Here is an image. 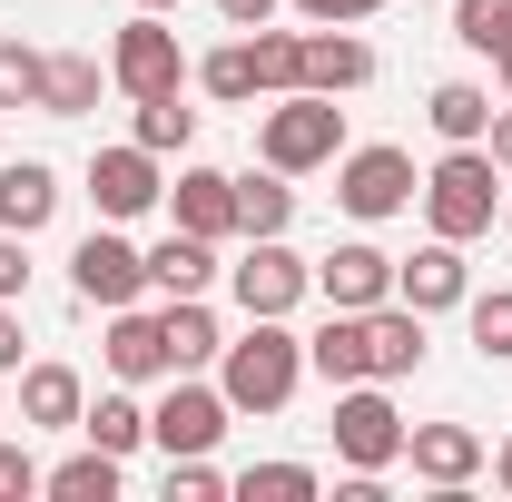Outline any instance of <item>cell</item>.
Instances as JSON below:
<instances>
[{"instance_id": "cell-38", "label": "cell", "mask_w": 512, "mask_h": 502, "mask_svg": "<svg viewBox=\"0 0 512 502\" xmlns=\"http://www.w3.org/2000/svg\"><path fill=\"white\" fill-rule=\"evenodd\" d=\"M306 20H325V30H355V20H375L384 0H296Z\"/></svg>"}, {"instance_id": "cell-41", "label": "cell", "mask_w": 512, "mask_h": 502, "mask_svg": "<svg viewBox=\"0 0 512 502\" xmlns=\"http://www.w3.org/2000/svg\"><path fill=\"white\" fill-rule=\"evenodd\" d=\"M483 148H493V168H512V99L493 109V128H483Z\"/></svg>"}, {"instance_id": "cell-28", "label": "cell", "mask_w": 512, "mask_h": 502, "mask_svg": "<svg viewBox=\"0 0 512 502\" xmlns=\"http://www.w3.org/2000/svg\"><path fill=\"white\" fill-rule=\"evenodd\" d=\"M168 345H178V375H197V365H217V315L197 306V296H168Z\"/></svg>"}, {"instance_id": "cell-13", "label": "cell", "mask_w": 512, "mask_h": 502, "mask_svg": "<svg viewBox=\"0 0 512 502\" xmlns=\"http://www.w3.org/2000/svg\"><path fill=\"white\" fill-rule=\"evenodd\" d=\"M394 296H404L414 315H444V306H463V296H473V266H463V247H453V237L414 247L404 266H394Z\"/></svg>"}, {"instance_id": "cell-12", "label": "cell", "mask_w": 512, "mask_h": 502, "mask_svg": "<svg viewBox=\"0 0 512 502\" xmlns=\"http://www.w3.org/2000/svg\"><path fill=\"white\" fill-rule=\"evenodd\" d=\"M316 296H325V306H345V315L384 306V296H394V256L365 247V237H345L335 256H316Z\"/></svg>"}, {"instance_id": "cell-25", "label": "cell", "mask_w": 512, "mask_h": 502, "mask_svg": "<svg viewBox=\"0 0 512 502\" xmlns=\"http://www.w3.org/2000/svg\"><path fill=\"white\" fill-rule=\"evenodd\" d=\"M40 493L50 502H119V453H99V443L69 453L60 473H40Z\"/></svg>"}, {"instance_id": "cell-36", "label": "cell", "mask_w": 512, "mask_h": 502, "mask_svg": "<svg viewBox=\"0 0 512 502\" xmlns=\"http://www.w3.org/2000/svg\"><path fill=\"white\" fill-rule=\"evenodd\" d=\"M40 493V463H30V443H0V502H30Z\"/></svg>"}, {"instance_id": "cell-18", "label": "cell", "mask_w": 512, "mask_h": 502, "mask_svg": "<svg viewBox=\"0 0 512 502\" xmlns=\"http://www.w3.org/2000/svg\"><path fill=\"white\" fill-rule=\"evenodd\" d=\"M148 286H158V296H207V286H217V237L168 227V237L148 247Z\"/></svg>"}, {"instance_id": "cell-29", "label": "cell", "mask_w": 512, "mask_h": 502, "mask_svg": "<svg viewBox=\"0 0 512 502\" xmlns=\"http://www.w3.org/2000/svg\"><path fill=\"white\" fill-rule=\"evenodd\" d=\"M197 89H207V99H227V109H247V99H256V50H247V40L207 50V60H197Z\"/></svg>"}, {"instance_id": "cell-20", "label": "cell", "mask_w": 512, "mask_h": 502, "mask_svg": "<svg viewBox=\"0 0 512 502\" xmlns=\"http://www.w3.org/2000/svg\"><path fill=\"white\" fill-rule=\"evenodd\" d=\"M365 79H375V50H365L355 30H306V89L345 99V89H365Z\"/></svg>"}, {"instance_id": "cell-2", "label": "cell", "mask_w": 512, "mask_h": 502, "mask_svg": "<svg viewBox=\"0 0 512 502\" xmlns=\"http://www.w3.org/2000/svg\"><path fill=\"white\" fill-rule=\"evenodd\" d=\"M424 217H434V237H453V247L493 237V217H503V168H493V148H444L434 178H424Z\"/></svg>"}, {"instance_id": "cell-17", "label": "cell", "mask_w": 512, "mask_h": 502, "mask_svg": "<svg viewBox=\"0 0 512 502\" xmlns=\"http://www.w3.org/2000/svg\"><path fill=\"white\" fill-rule=\"evenodd\" d=\"M50 217H60V168L50 158H10L0 168V227L10 237H40Z\"/></svg>"}, {"instance_id": "cell-9", "label": "cell", "mask_w": 512, "mask_h": 502, "mask_svg": "<svg viewBox=\"0 0 512 502\" xmlns=\"http://www.w3.org/2000/svg\"><path fill=\"white\" fill-rule=\"evenodd\" d=\"M217 434H227V394L168 375V394L148 404V443H158V453H217Z\"/></svg>"}, {"instance_id": "cell-15", "label": "cell", "mask_w": 512, "mask_h": 502, "mask_svg": "<svg viewBox=\"0 0 512 502\" xmlns=\"http://www.w3.org/2000/svg\"><path fill=\"white\" fill-rule=\"evenodd\" d=\"M168 217H178L188 237H247V227H237V178H227V168H178Z\"/></svg>"}, {"instance_id": "cell-37", "label": "cell", "mask_w": 512, "mask_h": 502, "mask_svg": "<svg viewBox=\"0 0 512 502\" xmlns=\"http://www.w3.org/2000/svg\"><path fill=\"white\" fill-rule=\"evenodd\" d=\"M0 296H10V306L30 296V237H10V227H0Z\"/></svg>"}, {"instance_id": "cell-19", "label": "cell", "mask_w": 512, "mask_h": 502, "mask_svg": "<svg viewBox=\"0 0 512 502\" xmlns=\"http://www.w3.org/2000/svg\"><path fill=\"white\" fill-rule=\"evenodd\" d=\"M89 414V384L69 375V365H20V424H40V434H69Z\"/></svg>"}, {"instance_id": "cell-43", "label": "cell", "mask_w": 512, "mask_h": 502, "mask_svg": "<svg viewBox=\"0 0 512 502\" xmlns=\"http://www.w3.org/2000/svg\"><path fill=\"white\" fill-rule=\"evenodd\" d=\"M493 69H503V99H512V50H493Z\"/></svg>"}, {"instance_id": "cell-10", "label": "cell", "mask_w": 512, "mask_h": 502, "mask_svg": "<svg viewBox=\"0 0 512 502\" xmlns=\"http://www.w3.org/2000/svg\"><path fill=\"white\" fill-rule=\"evenodd\" d=\"M89 197H99V217H109V227H128V217H148V207H158V148H138V138H128V148H99V158H89Z\"/></svg>"}, {"instance_id": "cell-34", "label": "cell", "mask_w": 512, "mask_h": 502, "mask_svg": "<svg viewBox=\"0 0 512 502\" xmlns=\"http://www.w3.org/2000/svg\"><path fill=\"white\" fill-rule=\"evenodd\" d=\"M40 69H50V50L0 40V109H40Z\"/></svg>"}, {"instance_id": "cell-11", "label": "cell", "mask_w": 512, "mask_h": 502, "mask_svg": "<svg viewBox=\"0 0 512 502\" xmlns=\"http://www.w3.org/2000/svg\"><path fill=\"white\" fill-rule=\"evenodd\" d=\"M109 375H119V384H168V375H178V345H168V315L109 306Z\"/></svg>"}, {"instance_id": "cell-14", "label": "cell", "mask_w": 512, "mask_h": 502, "mask_svg": "<svg viewBox=\"0 0 512 502\" xmlns=\"http://www.w3.org/2000/svg\"><path fill=\"white\" fill-rule=\"evenodd\" d=\"M404 463L434 483V493H463L483 473V434L473 424H404Z\"/></svg>"}, {"instance_id": "cell-45", "label": "cell", "mask_w": 512, "mask_h": 502, "mask_svg": "<svg viewBox=\"0 0 512 502\" xmlns=\"http://www.w3.org/2000/svg\"><path fill=\"white\" fill-rule=\"evenodd\" d=\"M503 227H512V197H503Z\"/></svg>"}, {"instance_id": "cell-42", "label": "cell", "mask_w": 512, "mask_h": 502, "mask_svg": "<svg viewBox=\"0 0 512 502\" xmlns=\"http://www.w3.org/2000/svg\"><path fill=\"white\" fill-rule=\"evenodd\" d=\"M493 473H503V493H512V434H503V453H493Z\"/></svg>"}, {"instance_id": "cell-23", "label": "cell", "mask_w": 512, "mask_h": 502, "mask_svg": "<svg viewBox=\"0 0 512 502\" xmlns=\"http://www.w3.org/2000/svg\"><path fill=\"white\" fill-rule=\"evenodd\" d=\"M424 119H434V138H444V148H483V128H493V89H473V79H444Z\"/></svg>"}, {"instance_id": "cell-40", "label": "cell", "mask_w": 512, "mask_h": 502, "mask_svg": "<svg viewBox=\"0 0 512 502\" xmlns=\"http://www.w3.org/2000/svg\"><path fill=\"white\" fill-rule=\"evenodd\" d=\"M0 375H20V306L0 296Z\"/></svg>"}, {"instance_id": "cell-5", "label": "cell", "mask_w": 512, "mask_h": 502, "mask_svg": "<svg viewBox=\"0 0 512 502\" xmlns=\"http://www.w3.org/2000/svg\"><path fill=\"white\" fill-rule=\"evenodd\" d=\"M109 79H119L128 99H168V89H188V50H178V30H168L158 10H138L119 40H109Z\"/></svg>"}, {"instance_id": "cell-8", "label": "cell", "mask_w": 512, "mask_h": 502, "mask_svg": "<svg viewBox=\"0 0 512 502\" xmlns=\"http://www.w3.org/2000/svg\"><path fill=\"white\" fill-rule=\"evenodd\" d=\"M69 286H79V306H138V286H148V256H138L119 227L99 217V227L79 237V256H69Z\"/></svg>"}, {"instance_id": "cell-4", "label": "cell", "mask_w": 512, "mask_h": 502, "mask_svg": "<svg viewBox=\"0 0 512 502\" xmlns=\"http://www.w3.org/2000/svg\"><path fill=\"white\" fill-rule=\"evenodd\" d=\"M335 463L345 473H384V463H404V414H394V394L375 375L365 384H335Z\"/></svg>"}, {"instance_id": "cell-30", "label": "cell", "mask_w": 512, "mask_h": 502, "mask_svg": "<svg viewBox=\"0 0 512 502\" xmlns=\"http://www.w3.org/2000/svg\"><path fill=\"white\" fill-rule=\"evenodd\" d=\"M237 502H316V463H247Z\"/></svg>"}, {"instance_id": "cell-16", "label": "cell", "mask_w": 512, "mask_h": 502, "mask_svg": "<svg viewBox=\"0 0 512 502\" xmlns=\"http://www.w3.org/2000/svg\"><path fill=\"white\" fill-rule=\"evenodd\" d=\"M365 315H375V306H365ZM365 315L335 306L316 335H306V365H316L325 384H365V375H375V325H365Z\"/></svg>"}, {"instance_id": "cell-7", "label": "cell", "mask_w": 512, "mask_h": 502, "mask_svg": "<svg viewBox=\"0 0 512 502\" xmlns=\"http://www.w3.org/2000/svg\"><path fill=\"white\" fill-rule=\"evenodd\" d=\"M227 286H237V306H247V315H296V306H306V286H316V266L286 247V237H247V256L227 266Z\"/></svg>"}, {"instance_id": "cell-24", "label": "cell", "mask_w": 512, "mask_h": 502, "mask_svg": "<svg viewBox=\"0 0 512 502\" xmlns=\"http://www.w3.org/2000/svg\"><path fill=\"white\" fill-rule=\"evenodd\" d=\"M247 50H256V99H286V89H306V30H247Z\"/></svg>"}, {"instance_id": "cell-21", "label": "cell", "mask_w": 512, "mask_h": 502, "mask_svg": "<svg viewBox=\"0 0 512 502\" xmlns=\"http://www.w3.org/2000/svg\"><path fill=\"white\" fill-rule=\"evenodd\" d=\"M365 325H375V384H404L414 365H424V315L404 306V296H384Z\"/></svg>"}, {"instance_id": "cell-26", "label": "cell", "mask_w": 512, "mask_h": 502, "mask_svg": "<svg viewBox=\"0 0 512 502\" xmlns=\"http://www.w3.org/2000/svg\"><path fill=\"white\" fill-rule=\"evenodd\" d=\"M237 227H247V237H286V227H296V188H286V168L237 178Z\"/></svg>"}, {"instance_id": "cell-3", "label": "cell", "mask_w": 512, "mask_h": 502, "mask_svg": "<svg viewBox=\"0 0 512 502\" xmlns=\"http://www.w3.org/2000/svg\"><path fill=\"white\" fill-rule=\"evenodd\" d=\"M256 158H266V168H286V178L335 168V158H345V109H335L325 89H286V99L256 119Z\"/></svg>"}, {"instance_id": "cell-31", "label": "cell", "mask_w": 512, "mask_h": 502, "mask_svg": "<svg viewBox=\"0 0 512 502\" xmlns=\"http://www.w3.org/2000/svg\"><path fill=\"white\" fill-rule=\"evenodd\" d=\"M453 40H463V50H483V60L512 50V0H453Z\"/></svg>"}, {"instance_id": "cell-44", "label": "cell", "mask_w": 512, "mask_h": 502, "mask_svg": "<svg viewBox=\"0 0 512 502\" xmlns=\"http://www.w3.org/2000/svg\"><path fill=\"white\" fill-rule=\"evenodd\" d=\"M138 10H178V0H138Z\"/></svg>"}, {"instance_id": "cell-32", "label": "cell", "mask_w": 512, "mask_h": 502, "mask_svg": "<svg viewBox=\"0 0 512 502\" xmlns=\"http://www.w3.org/2000/svg\"><path fill=\"white\" fill-rule=\"evenodd\" d=\"M188 138H197V109L178 99V89H168V99H138V148L168 158V148H188Z\"/></svg>"}, {"instance_id": "cell-1", "label": "cell", "mask_w": 512, "mask_h": 502, "mask_svg": "<svg viewBox=\"0 0 512 502\" xmlns=\"http://www.w3.org/2000/svg\"><path fill=\"white\" fill-rule=\"evenodd\" d=\"M296 384H306V345L286 335V315H247V335L217 345V394H227V414H276Z\"/></svg>"}, {"instance_id": "cell-27", "label": "cell", "mask_w": 512, "mask_h": 502, "mask_svg": "<svg viewBox=\"0 0 512 502\" xmlns=\"http://www.w3.org/2000/svg\"><path fill=\"white\" fill-rule=\"evenodd\" d=\"M79 434L99 443V453H138V443H148V404H138V394H99V404H89V414H79Z\"/></svg>"}, {"instance_id": "cell-33", "label": "cell", "mask_w": 512, "mask_h": 502, "mask_svg": "<svg viewBox=\"0 0 512 502\" xmlns=\"http://www.w3.org/2000/svg\"><path fill=\"white\" fill-rule=\"evenodd\" d=\"M463 325H473L483 365H503V355H512V286H493V296H463Z\"/></svg>"}, {"instance_id": "cell-39", "label": "cell", "mask_w": 512, "mask_h": 502, "mask_svg": "<svg viewBox=\"0 0 512 502\" xmlns=\"http://www.w3.org/2000/svg\"><path fill=\"white\" fill-rule=\"evenodd\" d=\"M217 20H227V30H266V20H276V0H217Z\"/></svg>"}, {"instance_id": "cell-22", "label": "cell", "mask_w": 512, "mask_h": 502, "mask_svg": "<svg viewBox=\"0 0 512 502\" xmlns=\"http://www.w3.org/2000/svg\"><path fill=\"white\" fill-rule=\"evenodd\" d=\"M99 79H109V69L89 60V50H50V69H40V109H50V119L99 109Z\"/></svg>"}, {"instance_id": "cell-35", "label": "cell", "mask_w": 512, "mask_h": 502, "mask_svg": "<svg viewBox=\"0 0 512 502\" xmlns=\"http://www.w3.org/2000/svg\"><path fill=\"white\" fill-rule=\"evenodd\" d=\"M217 493H227V473L207 453H168V502H217Z\"/></svg>"}, {"instance_id": "cell-6", "label": "cell", "mask_w": 512, "mask_h": 502, "mask_svg": "<svg viewBox=\"0 0 512 502\" xmlns=\"http://www.w3.org/2000/svg\"><path fill=\"white\" fill-rule=\"evenodd\" d=\"M335 197H345V217H404L414 197H424V178H414V158L404 148H345L335 158Z\"/></svg>"}]
</instances>
